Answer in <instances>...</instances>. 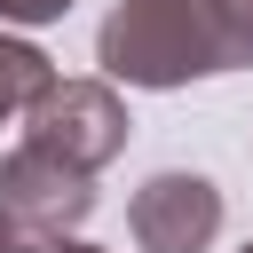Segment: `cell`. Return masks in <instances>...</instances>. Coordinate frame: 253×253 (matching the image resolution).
I'll list each match as a JSON object with an SVG mask.
<instances>
[{
  "label": "cell",
  "mask_w": 253,
  "mask_h": 253,
  "mask_svg": "<svg viewBox=\"0 0 253 253\" xmlns=\"http://www.w3.org/2000/svg\"><path fill=\"white\" fill-rule=\"evenodd\" d=\"M95 63L126 87H190L213 71H245L253 40L221 0H119L95 32Z\"/></svg>",
  "instance_id": "obj_1"
},
{
  "label": "cell",
  "mask_w": 253,
  "mask_h": 253,
  "mask_svg": "<svg viewBox=\"0 0 253 253\" xmlns=\"http://www.w3.org/2000/svg\"><path fill=\"white\" fill-rule=\"evenodd\" d=\"M24 142L71 158L79 174H103L126 150V103L111 79H55L32 111H24Z\"/></svg>",
  "instance_id": "obj_2"
},
{
  "label": "cell",
  "mask_w": 253,
  "mask_h": 253,
  "mask_svg": "<svg viewBox=\"0 0 253 253\" xmlns=\"http://www.w3.org/2000/svg\"><path fill=\"white\" fill-rule=\"evenodd\" d=\"M0 213L24 237H71L95 213V174H79L71 158H55L40 142H16L0 158Z\"/></svg>",
  "instance_id": "obj_3"
},
{
  "label": "cell",
  "mask_w": 253,
  "mask_h": 253,
  "mask_svg": "<svg viewBox=\"0 0 253 253\" xmlns=\"http://www.w3.org/2000/svg\"><path fill=\"white\" fill-rule=\"evenodd\" d=\"M126 229L142 253H206L221 237V190L190 166H166L126 198Z\"/></svg>",
  "instance_id": "obj_4"
},
{
  "label": "cell",
  "mask_w": 253,
  "mask_h": 253,
  "mask_svg": "<svg viewBox=\"0 0 253 253\" xmlns=\"http://www.w3.org/2000/svg\"><path fill=\"white\" fill-rule=\"evenodd\" d=\"M47 87H55V63H47L32 40H8V32H0V126L24 119Z\"/></svg>",
  "instance_id": "obj_5"
},
{
  "label": "cell",
  "mask_w": 253,
  "mask_h": 253,
  "mask_svg": "<svg viewBox=\"0 0 253 253\" xmlns=\"http://www.w3.org/2000/svg\"><path fill=\"white\" fill-rule=\"evenodd\" d=\"M71 16V0H0V24H55Z\"/></svg>",
  "instance_id": "obj_6"
},
{
  "label": "cell",
  "mask_w": 253,
  "mask_h": 253,
  "mask_svg": "<svg viewBox=\"0 0 253 253\" xmlns=\"http://www.w3.org/2000/svg\"><path fill=\"white\" fill-rule=\"evenodd\" d=\"M24 253H103V245H87V237H79V229H71V237H32V245H24Z\"/></svg>",
  "instance_id": "obj_7"
},
{
  "label": "cell",
  "mask_w": 253,
  "mask_h": 253,
  "mask_svg": "<svg viewBox=\"0 0 253 253\" xmlns=\"http://www.w3.org/2000/svg\"><path fill=\"white\" fill-rule=\"evenodd\" d=\"M24 245H32V237H24V229H16L8 213H0V253H24Z\"/></svg>",
  "instance_id": "obj_8"
},
{
  "label": "cell",
  "mask_w": 253,
  "mask_h": 253,
  "mask_svg": "<svg viewBox=\"0 0 253 253\" xmlns=\"http://www.w3.org/2000/svg\"><path fill=\"white\" fill-rule=\"evenodd\" d=\"M221 8H229V24H237V32L253 40V0H221Z\"/></svg>",
  "instance_id": "obj_9"
},
{
  "label": "cell",
  "mask_w": 253,
  "mask_h": 253,
  "mask_svg": "<svg viewBox=\"0 0 253 253\" xmlns=\"http://www.w3.org/2000/svg\"><path fill=\"white\" fill-rule=\"evenodd\" d=\"M245 253H253V245H245Z\"/></svg>",
  "instance_id": "obj_10"
}]
</instances>
